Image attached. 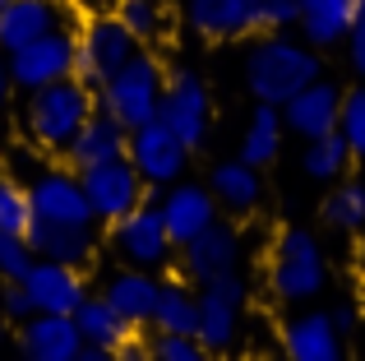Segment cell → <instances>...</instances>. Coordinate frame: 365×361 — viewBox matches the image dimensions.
I'll list each match as a JSON object with an SVG mask.
<instances>
[{
	"label": "cell",
	"mask_w": 365,
	"mask_h": 361,
	"mask_svg": "<svg viewBox=\"0 0 365 361\" xmlns=\"http://www.w3.org/2000/svg\"><path fill=\"white\" fill-rule=\"evenodd\" d=\"M93 111H98V102L79 74L56 79L46 88H33V98H28V135L42 148H65Z\"/></svg>",
	"instance_id": "cell-1"
},
{
	"label": "cell",
	"mask_w": 365,
	"mask_h": 361,
	"mask_svg": "<svg viewBox=\"0 0 365 361\" xmlns=\"http://www.w3.org/2000/svg\"><path fill=\"white\" fill-rule=\"evenodd\" d=\"M310 79H319V56L282 37H268L245 56V83L259 102H287Z\"/></svg>",
	"instance_id": "cell-2"
},
{
	"label": "cell",
	"mask_w": 365,
	"mask_h": 361,
	"mask_svg": "<svg viewBox=\"0 0 365 361\" xmlns=\"http://www.w3.org/2000/svg\"><path fill=\"white\" fill-rule=\"evenodd\" d=\"M162 83H167V79H162V65L153 61V56H139V51H134L130 61H125L120 70L102 83L98 107L111 111L125 130L148 126V121L158 116V107H162Z\"/></svg>",
	"instance_id": "cell-3"
},
{
	"label": "cell",
	"mask_w": 365,
	"mask_h": 361,
	"mask_svg": "<svg viewBox=\"0 0 365 361\" xmlns=\"http://www.w3.org/2000/svg\"><path fill=\"white\" fill-rule=\"evenodd\" d=\"M268 288L277 301H305L324 288V255L319 241L301 227H287L273 245V260H268Z\"/></svg>",
	"instance_id": "cell-4"
},
{
	"label": "cell",
	"mask_w": 365,
	"mask_h": 361,
	"mask_svg": "<svg viewBox=\"0 0 365 361\" xmlns=\"http://www.w3.org/2000/svg\"><path fill=\"white\" fill-rule=\"evenodd\" d=\"M134 42H139V37H134L116 14L88 19L83 33H79V46H74V74H79L88 88H102V83L134 56Z\"/></svg>",
	"instance_id": "cell-5"
},
{
	"label": "cell",
	"mask_w": 365,
	"mask_h": 361,
	"mask_svg": "<svg viewBox=\"0 0 365 361\" xmlns=\"http://www.w3.org/2000/svg\"><path fill=\"white\" fill-rule=\"evenodd\" d=\"M158 121L180 139L185 148H199L208 139V126H213V107H208V88L199 74L190 70H176L167 74L162 83V107H158Z\"/></svg>",
	"instance_id": "cell-6"
},
{
	"label": "cell",
	"mask_w": 365,
	"mask_h": 361,
	"mask_svg": "<svg viewBox=\"0 0 365 361\" xmlns=\"http://www.w3.org/2000/svg\"><path fill=\"white\" fill-rule=\"evenodd\" d=\"M199 329L195 338L204 343V352H227L236 347V334H241V310H245V283L236 273H222V278L199 283Z\"/></svg>",
	"instance_id": "cell-7"
},
{
	"label": "cell",
	"mask_w": 365,
	"mask_h": 361,
	"mask_svg": "<svg viewBox=\"0 0 365 361\" xmlns=\"http://www.w3.org/2000/svg\"><path fill=\"white\" fill-rule=\"evenodd\" d=\"M74 46H79V33H70V28H56V33L37 37L28 46H14L9 51V79L28 93L46 88L56 79H70L74 74Z\"/></svg>",
	"instance_id": "cell-8"
},
{
	"label": "cell",
	"mask_w": 365,
	"mask_h": 361,
	"mask_svg": "<svg viewBox=\"0 0 365 361\" xmlns=\"http://www.w3.org/2000/svg\"><path fill=\"white\" fill-rule=\"evenodd\" d=\"M79 180H83L88 204H93V213H98L102 223H116V218H125L130 208H139L143 204V185H148V180L139 176V167H134L125 153L83 167Z\"/></svg>",
	"instance_id": "cell-9"
},
{
	"label": "cell",
	"mask_w": 365,
	"mask_h": 361,
	"mask_svg": "<svg viewBox=\"0 0 365 361\" xmlns=\"http://www.w3.org/2000/svg\"><path fill=\"white\" fill-rule=\"evenodd\" d=\"M111 241H116V250L134 264V269H158V264L167 260V250H171V232H167L162 208L153 204V199H143L139 208H130L125 218L111 223Z\"/></svg>",
	"instance_id": "cell-10"
},
{
	"label": "cell",
	"mask_w": 365,
	"mask_h": 361,
	"mask_svg": "<svg viewBox=\"0 0 365 361\" xmlns=\"http://www.w3.org/2000/svg\"><path fill=\"white\" fill-rule=\"evenodd\" d=\"M185 153H190V148L180 144V139L171 135V130L162 126L158 116H153L148 126H134V130H130V144H125V158L139 167V176L148 180L153 190H158V185H171V180L180 176Z\"/></svg>",
	"instance_id": "cell-11"
},
{
	"label": "cell",
	"mask_w": 365,
	"mask_h": 361,
	"mask_svg": "<svg viewBox=\"0 0 365 361\" xmlns=\"http://www.w3.org/2000/svg\"><path fill=\"white\" fill-rule=\"evenodd\" d=\"M158 208H162V223L171 232V245H190L204 227L217 223V195L208 185H195V180H185V185L171 180Z\"/></svg>",
	"instance_id": "cell-12"
},
{
	"label": "cell",
	"mask_w": 365,
	"mask_h": 361,
	"mask_svg": "<svg viewBox=\"0 0 365 361\" xmlns=\"http://www.w3.org/2000/svg\"><path fill=\"white\" fill-rule=\"evenodd\" d=\"M24 288L33 292L37 310H56V315H74L88 301V288L79 278V264H61V260H33V269L24 273Z\"/></svg>",
	"instance_id": "cell-13"
},
{
	"label": "cell",
	"mask_w": 365,
	"mask_h": 361,
	"mask_svg": "<svg viewBox=\"0 0 365 361\" xmlns=\"http://www.w3.org/2000/svg\"><path fill=\"white\" fill-rule=\"evenodd\" d=\"M33 213L37 218H51V223H74V227H93L98 213L88 204V190H83L79 176L70 172H42L33 180Z\"/></svg>",
	"instance_id": "cell-14"
},
{
	"label": "cell",
	"mask_w": 365,
	"mask_h": 361,
	"mask_svg": "<svg viewBox=\"0 0 365 361\" xmlns=\"http://www.w3.org/2000/svg\"><path fill=\"white\" fill-rule=\"evenodd\" d=\"M56 28H70V5L65 0H9L0 9V51L28 46L37 37L56 33Z\"/></svg>",
	"instance_id": "cell-15"
},
{
	"label": "cell",
	"mask_w": 365,
	"mask_h": 361,
	"mask_svg": "<svg viewBox=\"0 0 365 361\" xmlns=\"http://www.w3.org/2000/svg\"><path fill=\"white\" fill-rule=\"evenodd\" d=\"M282 121H287V130H296L301 139H314V135L338 130V121H342V93H338V83L310 79L296 98L282 102Z\"/></svg>",
	"instance_id": "cell-16"
},
{
	"label": "cell",
	"mask_w": 365,
	"mask_h": 361,
	"mask_svg": "<svg viewBox=\"0 0 365 361\" xmlns=\"http://www.w3.org/2000/svg\"><path fill=\"white\" fill-rule=\"evenodd\" d=\"M24 352L33 361H74L83 347L79 320L74 315H56V310H37L24 320V334H19Z\"/></svg>",
	"instance_id": "cell-17"
},
{
	"label": "cell",
	"mask_w": 365,
	"mask_h": 361,
	"mask_svg": "<svg viewBox=\"0 0 365 361\" xmlns=\"http://www.w3.org/2000/svg\"><path fill=\"white\" fill-rule=\"evenodd\" d=\"M180 269L190 273L195 283H208V278H222V273H236V260H241V236L232 227L213 223L195 236L190 245H180Z\"/></svg>",
	"instance_id": "cell-18"
},
{
	"label": "cell",
	"mask_w": 365,
	"mask_h": 361,
	"mask_svg": "<svg viewBox=\"0 0 365 361\" xmlns=\"http://www.w3.org/2000/svg\"><path fill=\"white\" fill-rule=\"evenodd\" d=\"M125 144H130V130L120 126L111 111H93L88 121L79 126V135L65 144V163L74 167V172H83V167H93V163H107V158H120L125 153Z\"/></svg>",
	"instance_id": "cell-19"
},
{
	"label": "cell",
	"mask_w": 365,
	"mask_h": 361,
	"mask_svg": "<svg viewBox=\"0 0 365 361\" xmlns=\"http://www.w3.org/2000/svg\"><path fill=\"white\" fill-rule=\"evenodd\" d=\"M282 352L292 361H338L342 357V334L333 325V315H296L282 325Z\"/></svg>",
	"instance_id": "cell-20"
},
{
	"label": "cell",
	"mask_w": 365,
	"mask_h": 361,
	"mask_svg": "<svg viewBox=\"0 0 365 361\" xmlns=\"http://www.w3.org/2000/svg\"><path fill=\"white\" fill-rule=\"evenodd\" d=\"M28 245L46 260H61V264H88L93 250H98V236L93 227H74V223H51V218H37L33 213V227H28Z\"/></svg>",
	"instance_id": "cell-21"
},
{
	"label": "cell",
	"mask_w": 365,
	"mask_h": 361,
	"mask_svg": "<svg viewBox=\"0 0 365 361\" xmlns=\"http://www.w3.org/2000/svg\"><path fill=\"white\" fill-rule=\"evenodd\" d=\"M185 14L199 37H241L255 28V0H185Z\"/></svg>",
	"instance_id": "cell-22"
},
{
	"label": "cell",
	"mask_w": 365,
	"mask_h": 361,
	"mask_svg": "<svg viewBox=\"0 0 365 361\" xmlns=\"http://www.w3.org/2000/svg\"><path fill=\"white\" fill-rule=\"evenodd\" d=\"M158 292H162V283L153 278V273H143V269H125V273H116V278L107 283V292H102V297H107L111 306H116L120 315L130 320L134 329H139V325H148V320H153Z\"/></svg>",
	"instance_id": "cell-23"
},
{
	"label": "cell",
	"mask_w": 365,
	"mask_h": 361,
	"mask_svg": "<svg viewBox=\"0 0 365 361\" xmlns=\"http://www.w3.org/2000/svg\"><path fill=\"white\" fill-rule=\"evenodd\" d=\"M356 24V0H301V28L310 46H338Z\"/></svg>",
	"instance_id": "cell-24"
},
{
	"label": "cell",
	"mask_w": 365,
	"mask_h": 361,
	"mask_svg": "<svg viewBox=\"0 0 365 361\" xmlns=\"http://www.w3.org/2000/svg\"><path fill=\"white\" fill-rule=\"evenodd\" d=\"M74 320H79V334H83V343H93V347H107L111 357H116L120 347L134 338V325L120 315L116 306H111L107 297H98V301H83V306L74 310Z\"/></svg>",
	"instance_id": "cell-25"
},
{
	"label": "cell",
	"mask_w": 365,
	"mask_h": 361,
	"mask_svg": "<svg viewBox=\"0 0 365 361\" xmlns=\"http://www.w3.org/2000/svg\"><path fill=\"white\" fill-rule=\"evenodd\" d=\"M282 111H277V102H259L255 111H250V126H245V139H241V158L250 167H268L277 158V148H282Z\"/></svg>",
	"instance_id": "cell-26"
},
{
	"label": "cell",
	"mask_w": 365,
	"mask_h": 361,
	"mask_svg": "<svg viewBox=\"0 0 365 361\" xmlns=\"http://www.w3.org/2000/svg\"><path fill=\"white\" fill-rule=\"evenodd\" d=\"M259 167H250L245 158L241 163H222V167H213V180H208V190L217 195V204H227V208H236V213H245V208H255L259 204Z\"/></svg>",
	"instance_id": "cell-27"
},
{
	"label": "cell",
	"mask_w": 365,
	"mask_h": 361,
	"mask_svg": "<svg viewBox=\"0 0 365 361\" xmlns=\"http://www.w3.org/2000/svg\"><path fill=\"white\" fill-rule=\"evenodd\" d=\"M153 325L162 334H195L199 329V297H190V288H180V283H162L158 306H153Z\"/></svg>",
	"instance_id": "cell-28"
},
{
	"label": "cell",
	"mask_w": 365,
	"mask_h": 361,
	"mask_svg": "<svg viewBox=\"0 0 365 361\" xmlns=\"http://www.w3.org/2000/svg\"><path fill=\"white\" fill-rule=\"evenodd\" d=\"M305 172H310L314 180H333V176H342L347 172V163H351V144H347V135H342V126L338 130H329V135H314L310 144H305Z\"/></svg>",
	"instance_id": "cell-29"
},
{
	"label": "cell",
	"mask_w": 365,
	"mask_h": 361,
	"mask_svg": "<svg viewBox=\"0 0 365 361\" xmlns=\"http://www.w3.org/2000/svg\"><path fill=\"white\" fill-rule=\"evenodd\" d=\"M324 218H329L333 227H342V232L365 227V180H347V185L333 190V195L324 199Z\"/></svg>",
	"instance_id": "cell-30"
},
{
	"label": "cell",
	"mask_w": 365,
	"mask_h": 361,
	"mask_svg": "<svg viewBox=\"0 0 365 361\" xmlns=\"http://www.w3.org/2000/svg\"><path fill=\"white\" fill-rule=\"evenodd\" d=\"M28 227H33V195H28L19 180L0 176V232L28 236Z\"/></svg>",
	"instance_id": "cell-31"
},
{
	"label": "cell",
	"mask_w": 365,
	"mask_h": 361,
	"mask_svg": "<svg viewBox=\"0 0 365 361\" xmlns=\"http://www.w3.org/2000/svg\"><path fill=\"white\" fill-rule=\"evenodd\" d=\"M116 19L134 37H158L162 33V9L158 0H116Z\"/></svg>",
	"instance_id": "cell-32"
},
{
	"label": "cell",
	"mask_w": 365,
	"mask_h": 361,
	"mask_svg": "<svg viewBox=\"0 0 365 361\" xmlns=\"http://www.w3.org/2000/svg\"><path fill=\"white\" fill-rule=\"evenodd\" d=\"M33 260H37V250L28 245V236H19V232H0V278H5V283L24 278V273L33 269Z\"/></svg>",
	"instance_id": "cell-33"
},
{
	"label": "cell",
	"mask_w": 365,
	"mask_h": 361,
	"mask_svg": "<svg viewBox=\"0 0 365 361\" xmlns=\"http://www.w3.org/2000/svg\"><path fill=\"white\" fill-rule=\"evenodd\" d=\"M338 126H342V135H347V144H351V158L365 163V88L342 98V121Z\"/></svg>",
	"instance_id": "cell-34"
},
{
	"label": "cell",
	"mask_w": 365,
	"mask_h": 361,
	"mask_svg": "<svg viewBox=\"0 0 365 361\" xmlns=\"http://www.w3.org/2000/svg\"><path fill=\"white\" fill-rule=\"evenodd\" d=\"M153 357L158 361H204V343H199L195 334H162L158 329V338H153Z\"/></svg>",
	"instance_id": "cell-35"
},
{
	"label": "cell",
	"mask_w": 365,
	"mask_h": 361,
	"mask_svg": "<svg viewBox=\"0 0 365 361\" xmlns=\"http://www.w3.org/2000/svg\"><path fill=\"white\" fill-rule=\"evenodd\" d=\"M296 19H301V0H255V28L277 33V28H292Z\"/></svg>",
	"instance_id": "cell-36"
},
{
	"label": "cell",
	"mask_w": 365,
	"mask_h": 361,
	"mask_svg": "<svg viewBox=\"0 0 365 361\" xmlns=\"http://www.w3.org/2000/svg\"><path fill=\"white\" fill-rule=\"evenodd\" d=\"M0 310H5L9 320H28V315H37L33 292L24 288V278H14V283H5V288H0Z\"/></svg>",
	"instance_id": "cell-37"
},
{
	"label": "cell",
	"mask_w": 365,
	"mask_h": 361,
	"mask_svg": "<svg viewBox=\"0 0 365 361\" xmlns=\"http://www.w3.org/2000/svg\"><path fill=\"white\" fill-rule=\"evenodd\" d=\"M347 51H351V70L365 79V9L356 14V24H351V33H347Z\"/></svg>",
	"instance_id": "cell-38"
},
{
	"label": "cell",
	"mask_w": 365,
	"mask_h": 361,
	"mask_svg": "<svg viewBox=\"0 0 365 361\" xmlns=\"http://www.w3.org/2000/svg\"><path fill=\"white\" fill-rule=\"evenodd\" d=\"M329 315H333V325H338V334H351V329H356V306H351V301H338Z\"/></svg>",
	"instance_id": "cell-39"
},
{
	"label": "cell",
	"mask_w": 365,
	"mask_h": 361,
	"mask_svg": "<svg viewBox=\"0 0 365 361\" xmlns=\"http://www.w3.org/2000/svg\"><path fill=\"white\" fill-rule=\"evenodd\" d=\"M9 88H14V79H9V65H0V102H5Z\"/></svg>",
	"instance_id": "cell-40"
},
{
	"label": "cell",
	"mask_w": 365,
	"mask_h": 361,
	"mask_svg": "<svg viewBox=\"0 0 365 361\" xmlns=\"http://www.w3.org/2000/svg\"><path fill=\"white\" fill-rule=\"evenodd\" d=\"M0 338H5V310H0Z\"/></svg>",
	"instance_id": "cell-41"
},
{
	"label": "cell",
	"mask_w": 365,
	"mask_h": 361,
	"mask_svg": "<svg viewBox=\"0 0 365 361\" xmlns=\"http://www.w3.org/2000/svg\"><path fill=\"white\" fill-rule=\"evenodd\" d=\"M5 5H9V0H0V9H5Z\"/></svg>",
	"instance_id": "cell-42"
}]
</instances>
